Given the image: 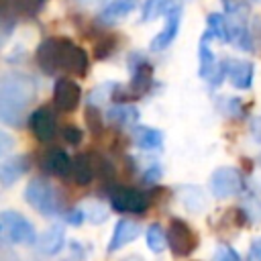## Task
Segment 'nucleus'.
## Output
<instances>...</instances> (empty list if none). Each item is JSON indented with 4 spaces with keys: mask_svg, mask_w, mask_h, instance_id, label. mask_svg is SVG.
<instances>
[{
    "mask_svg": "<svg viewBox=\"0 0 261 261\" xmlns=\"http://www.w3.org/2000/svg\"><path fill=\"white\" fill-rule=\"evenodd\" d=\"M37 63L49 75L57 71H65L84 77L88 71V53L71 39L49 37L41 41V45L37 47Z\"/></svg>",
    "mask_w": 261,
    "mask_h": 261,
    "instance_id": "f257e3e1",
    "label": "nucleus"
},
{
    "mask_svg": "<svg viewBox=\"0 0 261 261\" xmlns=\"http://www.w3.org/2000/svg\"><path fill=\"white\" fill-rule=\"evenodd\" d=\"M80 98H82V90L80 86L69 80V77H61L55 82V88H53V102L59 110H65V112H71L80 106Z\"/></svg>",
    "mask_w": 261,
    "mask_h": 261,
    "instance_id": "f8f14e48",
    "label": "nucleus"
},
{
    "mask_svg": "<svg viewBox=\"0 0 261 261\" xmlns=\"http://www.w3.org/2000/svg\"><path fill=\"white\" fill-rule=\"evenodd\" d=\"M122 261H143V259L137 257V255H133V257H126V259H122Z\"/></svg>",
    "mask_w": 261,
    "mask_h": 261,
    "instance_id": "72a5a7b5",
    "label": "nucleus"
},
{
    "mask_svg": "<svg viewBox=\"0 0 261 261\" xmlns=\"http://www.w3.org/2000/svg\"><path fill=\"white\" fill-rule=\"evenodd\" d=\"M222 71H224V77H228V82L239 88V90H249L251 84H253V73H255V67L251 61H245V59H224L222 61Z\"/></svg>",
    "mask_w": 261,
    "mask_h": 261,
    "instance_id": "9b49d317",
    "label": "nucleus"
},
{
    "mask_svg": "<svg viewBox=\"0 0 261 261\" xmlns=\"http://www.w3.org/2000/svg\"><path fill=\"white\" fill-rule=\"evenodd\" d=\"M255 2H261V0H255Z\"/></svg>",
    "mask_w": 261,
    "mask_h": 261,
    "instance_id": "f704fd0d",
    "label": "nucleus"
},
{
    "mask_svg": "<svg viewBox=\"0 0 261 261\" xmlns=\"http://www.w3.org/2000/svg\"><path fill=\"white\" fill-rule=\"evenodd\" d=\"M210 39H212V35L208 31L200 39V45H198V71H200V77H204L210 84L218 86L220 80L224 77V71H222V61L220 63L216 61V57H214V53H212V49L208 45Z\"/></svg>",
    "mask_w": 261,
    "mask_h": 261,
    "instance_id": "6e6552de",
    "label": "nucleus"
},
{
    "mask_svg": "<svg viewBox=\"0 0 261 261\" xmlns=\"http://www.w3.org/2000/svg\"><path fill=\"white\" fill-rule=\"evenodd\" d=\"M84 218H86V212H82V210H67V212H65V222H67V224L80 226V224L84 222Z\"/></svg>",
    "mask_w": 261,
    "mask_h": 261,
    "instance_id": "c85d7f7f",
    "label": "nucleus"
},
{
    "mask_svg": "<svg viewBox=\"0 0 261 261\" xmlns=\"http://www.w3.org/2000/svg\"><path fill=\"white\" fill-rule=\"evenodd\" d=\"M179 22H181V6L175 4V6L171 8V12L165 16L163 29L153 37V41H151V45H149L151 51H163L165 47H169V45L175 41L177 33H179Z\"/></svg>",
    "mask_w": 261,
    "mask_h": 261,
    "instance_id": "ddd939ff",
    "label": "nucleus"
},
{
    "mask_svg": "<svg viewBox=\"0 0 261 261\" xmlns=\"http://www.w3.org/2000/svg\"><path fill=\"white\" fill-rule=\"evenodd\" d=\"M133 143L143 151H153L163 145V133L153 126H135L133 128Z\"/></svg>",
    "mask_w": 261,
    "mask_h": 261,
    "instance_id": "f3484780",
    "label": "nucleus"
},
{
    "mask_svg": "<svg viewBox=\"0 0 261 261\" xmlns=\"http://www.w3.org/2000/svg\"><path fill=\"white\" fill-rule=\"evenodd\" d=\"M208 186H210L212 196L224 200V198L237 196L243 190V177L232 167H218L216 171H212V175L208 179Z\"/></svg>",
    "mask_w": 261,
    "mask_h": 261,
    "instance_id": "0eeeda50",
    "label": "nucleus"
},
{
    "mask_svg": "<svg viewBox=\"0 0 261 261\" xmlns=\"http://www.w3.org/2000/svg\"><path fill=\"white\" fill-rule=\"evenodd\" d=\"M167 245L177 257H188L198 247V234L192 230V226L186 220L173 218L167 228Z\"/></svg>",
    "mask_w": 261,
    "mask_h": 261,
    "instance_id": "39448f33",
    "label": "nucleus"
},
{
    "mask_svg": "<svg viewBox=\"0 0 261 261\" xmlns=\"http://www.w3.org/2000/svg\"><path fill=\"white\" fill-rule=\"evenodd\" d=\"M24 200L43 216H57L61 212V200L57 190L43 177H33L24 188Z\"/></svg>",
    "mask_w": 261,
    "mask_h": 261,
    "instance_id": "7ed1b4c3",
    "label": "nucleus"
},
{
    "mask_svg": "<svg viewBox=\"0 0 261 261\" xmlns=\"http://www.w3.org/2000/svg\"><path fill=\"white\" fill-rule=\"evenodd\" d=\"M175 4H177L175 0H145L141 10V20H155L163 14L167 16Z\"/></svg>",
    "mask_w": 261,
    "mask_h": 261,
    "instance_id": "4be33fe9",
    "label": "nucleus"
},
{
    "mask_svg": "<svg viewBox=\"0 0 261 261\" xmlns=\"http://www.w3.org/2000/svg\"><path fill=\"white\" fill-rule=\"evenodd\" d=\"M61 137L65 139V143H69V145H77V143L82 141V130H80L77 126H73V124H67V126H63Z\"/></svg>",
    "mask_w": 261,
    "mask_h": 261,
    "instance_id": "cd10ccee",
    "label": "nucleus"
},
{
    "mask_svg": "<svg viewBox=\"0 0 261 261\" xmlns=\"http://www.w3.org/2000/svg\"><path fill=\"white\" fill-rule=\"evenodd\" d=\"M27 171V157L24 155H14L2 161L0 165V181L4 188L12 186L14 181H18L22 177V173Z\"/></svg>",
    "mask_w": 261,
    "mask_h": 261,
    "instance_id": "2eb2a0df",
    "label": "nucleus"
},
{
    "mask_svg": "<svg viewBox=\"0 0 261 261\" xmlns=\"http://www.w3.org/2000/svg\"><path fill=\"white\" fill-rule=\"evenodd\" d=\"M114 37H102L100 41H98V45H96V57L98 59H106L108 57V53L114 49Z\"/></svg>",
    "mask_w": 261,
    "mask_h": 261,
    "instance_id": "a878e982",
    "label": "nucleus"
},
{
    "mask_svg": "<svg viewBox=\"0 0 261 261\" xmlns=\"http://www.w3.org/2000/svg\"><path fill=\"white\" fill-rule=\"evenodd\" d=\"M29 128H31V133H33L41 143L53 141V137H55V133H57V122H55L53 112H51L47 106H41V108L33 110V112L29 114Z\"/></svg>",
    "mask_w": 261,
    "mask_h": 261,
    "instance_id": "9d476101",
    "label": "nucleus"
},
{
    "mask_svg": "<svg viewBox=\"0 0 261 261\" xmlns=\"http://www.w3.org/2000/svg\"><path fill=\"white\" fill-rule=\"evenodd\" d=\"M251 128L255 130V133H253V135H255V141H261V118H253Z\"/></svg>",
    "mask_w": 261,
    "mask_h": 261,
    "instance_id": "473e14b6",
    "label": "nucleus"
},
{
    "mask_svg": "<svg viewBox=\"0 0 261 261\" xmlns=\"http://www.w3.org/2000/svg\"><path fill=\"white\" fill-rule=\"evenodd\" d=\"M75 2H77L82 8H98L104 0H75Z\"/></svg>",
    "mask_w": 261,
    "mask_h": 261,
    "instance_id": "2f4dec72",
    "label": "nucleus"
},
{
    "mask_svg": "<svg viewBox=\"0 0 261 261\" xmlns=\"http://www.w3.org/2000/svg\"><path fill=\"white\" fill-rule=\"evenodd\" d=\"M73 181L77 186H88L96 175V165L92 163L88 153H80L73 157V169H71Z\"/></svg>",
    "mask_w": 261,
    "mask_h": 261,
    "instance_id": "a211bd4d",
    "label": "nucleus"
},
{
    "mask_svg": "<svg viewBox=\"0 0 261 261\" xmlns=\"http://www.w3.org/2000/svg\"><path fill=\"white\" fill-rule=\"evenodd\" d=\"M86 120H88V126L94 135H98L102 130V122H100V114H98V108L96 106H88L86 108Z\"/></svg>",
    "mask_w": 261,
    "mask_h": 261,
    "instance_id": "393cba45",
    "label": "nucleus"
},
{
    "mask_svg": "<svg viewBox=\"0 0 261 261\" xmlns=\"http://www.w3.org/2000/svg\"><path fill=\"white\" fill-rule=\"evenodd\" d=\"M110 206L116 212H124V214H141L149 208V198L147 194H143L141 190L135 188H124V186H116L110 192Z\"/></svg>",
    "mask_w": 261,
    "mask_h": 261,
    "instance_id": "423d86ee",
    "label": "nucleus"
},
{
    "mask_svg": "<svg viewBox=\"0 0 261 261\" xmlns=\"http://www.w3.org/2000/svg\"><path fill=\"white\" fill-rule=\"evenodd\" d=\"M206 22H208V29H206V31H208L212 37L220 39L222 43H228V41H230V22H228V18H226L224 14L212 12V14H208Z\"/></svg>",
    "mask_w": 261,
    "mask_h": 261,
    "instance_id": "412c9836",
    "label": "nucleus"
},
{
    "mask_svg": "<svg viewBox=\"0 0 261 261\" xmlns=\"http://www.w3.org/2000/svg\"><path fill=\"white\" fill-rule=\"evenodd\" d=\"M214 261H241V257H239V253H237L232 247H228V245H220V247L216 249Z\"/></svg>",
    "mask_w": 261,
    "mask_h": 261,
    "instance_id": "bb28decb",
    "label": "nucleus"
},
{
    "mask_svg": "<svg viewBox=\"0 0 261 261\" xmlns=\"http://www.w3.org/2000/svg\"><path fill=\"white\" fill-rule=\"evenodd\" d=\"M0 239L8 245H33L37 241L35 226L14 210L0 212Z\"/></svg>",
    "mask_w": 261,
    "mask_h": 261,
    "instance_id": "20e7f679",
    "label": "nucleus"
},
{
    "mask_svg": "<svg viewBox=\"0 0 261 261\" xmlns=\"http://www.w3.org/2000/svg\"><path fill=\"white\" fill-rule=\"evenodd\" d=\"M137 4H139V0H112L106 4V8H102L100 18L104 22H116V20L128 16L137 8Z\"/></svg>",
    "mask_w": 261,
    "mask_h": 261,
    "instance_id": "6ab92c4d",
    "label": "nucleus"
},
{
    "mask_svg": "<svg viewBox=\"0 0 261 261\" xmlns=\"http://www.w3.org/2000/svg\"><path fill=\"white\" fill-rule=\"evenodd\" d=\"M39 167L41 171L49 173V175H55V177H67L73 169V159L59 147H51L47 149L43 155H41V161H39Z\"/></svg>",
    "mask_w": 261,
    "mask_h": 261,
    "instance_id": "1a4fd4ad",
    "label": "nucleus"
},
{
    "mask_svg": "<svg viewBox=\"0 0 261 261\" xmlns=\"http://www.w3.org/2000/svg\"><path fill=\"white\" fill-rule=\"evenodd\" d=\"M35 82L24 73H6L0 80V120L18 126L35 100Z\"/></svg>",
    "mask_w": 261,
    "mask_h": 261,
    "instance_id": "f03ea898",
    "label": "nucleus"
},
{
    "mask_svg": "<svg viewBox=\"0 0 261 261\" xmlns=\"http://www.w3.org/2000/svg\"><path fill=\"white\" fill-rule=\"evenodd\" d=\"M106 214H108L106 210H102L100 206H96V204H92V210H90V212H88L86 216H90V220L98 224V222H104V218H106Z\"/></svg>",
    "mask_w": 261,
    "mask_h": 261,
    "instance_id": "7c9ffc66",
    "label": "nucleus"
},
{
    "mask_svg": "<svg viewBox=\"0 0 261 261\" xmlns=\"http://www.w3.org/2000/svg\"><path fill=\"white\" fill-rule=\"evenodd\" d=\"M139 232H141L139 222L126 220V218L118 220L116 226H114V230H112V237H110V243H108L106 251H108V253H114V251L126 247L128 243H133V241L139 237Z\"/></svg>",
    "mask_w": 261,
    "mask_h": 261,
    "instance_id": "4468645a",
    "label": "nucleus"
},
{
    "mask_svg": "<svg viewBox=\"0 0 261 261\" xmlns=\"http://www.w3.org/2000/svg\"><path fill=\"white\" fill-rule=\"evenodd\" d=\"M145 241H147V247L153 251V253H161L167 245V232H163V228L159 224H151L147 228V234H145Z\"/></svg>",
    "mask_w": 261,
    "mask_h": 261,
    "instance_id": "5701e85b",
    "label": "nucleus"
},
{
    "mask_svg": "<svg viewBox=\"0 0 261 261\" xmlns=\"http://www.w3.org/2000/svg\"><path fill=\"white\" fill-rule=\"evenodd\" d=\"M247 261H261V237L255 239L249 247V255H247Z\"/></svg>",
    "mask_w": 261,
    "mask_h": 261,
    "instance_id": "c756f323",
    "label": "nucleus"
},
{
    "mask_svg": "<svg viewBox=\"0 0 261 261\" xmlns=\"http://www.w3.org/2000/svg\"><path fill=\"white\" fill-rule=\"evenodd\" d=\"M63 243H65L63 228H61L59 224H53V226H49V228L43 232V237L39 239V249H41L45 255H55V253L61 251Z\"/></svg>",
    "mask_w": 261,
    "mask_h": 261,
    "instance_id": "aec40b11",
    "label": "nucleus"
},
{
    "mask_svg": "<svg viewBox=\"0 0 261 261\" xmlns=\"http://www.w3.org/2000/svg\"><path fill=\"white\" fill-rule=\"evenodd\" d=\"M45 0H2L4 6H12L16 12H22V14H33L37 12L41 6H43Z\"/></svg>",
    "mask_w": 261,
    "mask_h": 261,
    "instance_id": "b1692460",
    "label": "nucleus"
},
{
    "mask_svg": "<svg viewBox=\"0 0 261 261\" xmlns=\"http://www.w3.org/2000/svg\"><path fill=\"white\" fill-rule=\"evenodd\" d=\"M106 118L116 126H135L139 122V110L133 104H112L106 110Z\"/></svg>",
    "mask_w": 261,
    "mask_h": 261,
    "instance_id": "dca6fc26",
    "label": "nucleus"
}]
</instances>
